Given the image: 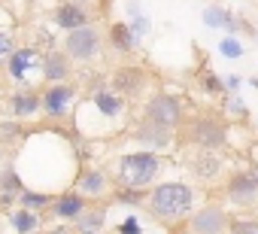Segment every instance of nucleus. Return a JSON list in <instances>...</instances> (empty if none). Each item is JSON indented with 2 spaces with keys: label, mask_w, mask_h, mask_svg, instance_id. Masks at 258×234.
I'll list each match as a JSON object with an SVG mask.
<instances>
[{
  "label": "nucleus",
  "mask_w": 258,
  "mask_h": 234,
  "mask_svg": "<svg viewBox=\"0 0 258 234\" xmlns=\"http://www.w3.org/2000/svg\"><path fill=\"white\" fill-rule=\"evenodd\" d=\"M13 49H16V37H13L10 31H0V67H4V64L10 61Z\"/></svg>",
  "instance_id": "7c9ffc66"
},
{
  "label": "nucleus",
  "mask_w": 258,
  "mask_h": 234,
  "mask_svg": "<svg viewBox=\"0 0 258 234\" xmlns=\"http://www.w3.org/2000/svg\"><path fill=\"white\" fill-rule=\"evenodd\" d=\"M131 137H134L143 149H152V152H167V149H173V143H176V131H173V128H164V125L146 119V115L131 128Z\"/></svg>",
  "instance_id": "1a4fd4ad"
},
{
  "label": "nucleus",
  "mask_w": 258,
  "mask_h": 234,
  "mask_svg": "<svg viewBox=\"0 0 258 234\" xmlns=\"http://www.w3.org/2000/svg\"><path fill=\"white\" fill-rule=\"evenodd\" d=\"M201 88L207 91V94H216V97H222L228 88H225V79H219L213 70H204L201 73Z\"/></svg>",
  "instance_id": "c85d7f7f"
},
{
  "label": "nucleus",
  "mask_w": 258,
  "mask_h": 234,
  "mask_svg": "<svg viewBox=\"0 0 258 234\" xmlns=\"http://www.w3.org/2000/svg\"><path fill=\"white\" fill-rule=\"evenodd\" d=\"M25 140V128L19 119H0V143L4 146H16Z\"/></svg>",
  "instance_id": "a878e982"
},
{
  "label": "nucleus",
  "mask_w": 258,
  "mask_h": 234,
  "mask_svg": "<svg viewBox=\"0 0 258 234\" xmlns=\"http://www.w3.org/2000/svg\"><path fill=\"white\" fill-rule=\"evenodd\" d=\"M40 100H43V115L46 119H73V106L79 100V88L73 79H64V82H49L43 91H40Z\"/></svg>",
  "instance_id": "39448f33"
},
{
  "label": "nucleus",
  "mask_w": 258,
  "mask_h": 234,
  "mask_svg": "<svg viewBox=\"0 0 258 234\" xmlns=\"http://www.w3.org/2000/svg\"><path fill=\"white\" fill-rule=\"evenodd\" d=\"M7 106L16 119H34V115L43 112V100H40V91H34L31 85H22L19 91H13L7 97Z\"/></svg>",
  "instance_id": "2eb2a0df"
},
{
  "label": "nucleus",
  "mask_w": 258,
  "mask_h": 234,
  "mask_svg": "<svg viewBox=\"0 0 258 234\" xmlns=\"http://www.w3.org/2000/svg\"><path fill=\"white\" fill-rule=\"evenodd\" d=\"M7 67V76L16 82V85H31V76H43V52L37 46H16L10 61L4 64Z\"/></svg>",
  "instance_id": "0eeeda50"
},
{
  "label": "nucleus",
  "mask_w": 258,
  "mask_h": 234,
  "mask_svg": "<svg viewBox=\"0 0 258 234\" xmlns=\"http://www.w3.org/2000/svg\"><path fill=\"white\" fill-rule=\"evenodd\" d=\"M146 85H149V70L140 64H118L115 70H109V88L124 94L127 100L143 97Z\"/></svg>",
  "instance_id": "6e6552de"
},
{
  "label": "nucleus",
  "mask_w": 258,
  "mask_h": 234,
  "mask_svg": "<svg viewBox=\"0 0 258 234\" xmlns=\"http://www.w3.org/2000/svg\"><path fill=\"white\" fill-rule=\"evenodd\" d=\"M240 85H243L240 76H228V79H225V88H228V91H240Z\"/></svg>",
  "instance_id": "473e14b6"
},
{
  "label": "nucleus",
  "mask_w": 258,
  "mask_h": 234,
  "mask_svg": "<svg viewBox=\"0 0 258 234\" xmlns=\"http://www.w3.org/2000/svg\"><path fill=\"white\" fill-rule=\"evenodd\" d=\"M7 225H10V231L34 234V231H43V213H37V210H28V207L16 204L13 210H7Z\"/></svg>",
  "instance_id": "6ab92c4d"
},
{
  "label": "nucleus",
  "mask_w": 258,
  "mask_h": 234,
  "mask_svg": "<svg viewBox=\"0 0 258 234\" xmlns=\"http://www.w3.org/2000/svg\"><path fill=\"white\" fill-rule=\"evenodd\" d=\"M249 85H252V88L258 91V76H252V79H249Z\"/></svg>",
  "instance_id": "f704fd0d"
},
{
  "label": "nucleus",
  "mask_w": 258,
  "mask_h": 234,
  "mask_svg": "<svg viewBox=\"0 0 258 234\" xmlns=\"http://www.w3.org/2000/svg\"><path fill=\"white\" fill-rule=\"evenodd\" d=\"M61 49L73 58V64H91L100 58L103 52V34L97 31V25H82V28H73L64 34V43Z\"/></svg>",
  "instance_id": "20e7f679"
},
{
  "label": "nucleus",
  "mask_w": 258,
  "mask_h": 234,
  "mask_svg": "<svg viewBox=\"0 0 258 234\" xmlns=\"http://www.w3.org/2000/svg\"><path fill=\"white\" fill-rule=\"evenodd\" d=\"M219 52H222V58H231V61H237V58L246 55V49H243V43H240L237 34H228V37L219 43Z\"/></svg>",
  "instance_id": "bb28decb"
},
{
  "label": "nucleus",
  "mask_w": 258,
  "mask_h": 234,
  "mask_svg": "<svg viewBox=\"0 0 258 234\" xmlns=\"http://www.w3.org/2000/svg\"><path fill=\"white\" fill-rule=\"evenodd\" d=\"M76 4H82V7H91V4H94V0H76Z\"/></svg>",
  "instance_id": "e433bc0d"
},
{
  "label": "nucleus",
  "mask_w": 258,
  "mask_h": 234,
  "mask_svg": "<svg viewBox=\"0 0 258 234\" xmlns=\"http://www.w3.org/2000/svg\"><path fill=\"white\" fill-rule=\"evenodd\" d=\"M182 131V140L191 143L195 149H225L228 140H231V131L225 125V119L219 115H210V112H201V115H191L188 122L179 125Z\"/></svg>",
  "instance_id": "7ed1b4c3"
},
{
  "label": "nucleus",
  "mask_w": 258,
  "mask_h": 234,
  "mask_svg": "<svg viewBox=\"0 0 258 234\" xmlns=\"http://www.w3.org/2000/svg\"><path fill=\"white\" fill-rule=\"evenodd\" d=\"M109 198H112V204H124V207H146L149 192L146 189H134V186H115Z\"/></svg>",
  "instance_id": "5701e85b"
},
{
  "label": "nucleus",
  "mask_w": 258,
  "mask_h": 234,
  "mask_svg": "<svg viewBox=\"0 0 258 234\" xmlns=\"http://www.w3.org/2000/svg\"><path fill=\"white\" fill-rule=\"evenodd\" d=\"M31 4H34V0H31Z\"/></svg>",
  "instance_id": "58836bf2"
},
{
  "label": "nucleus",
  "mask_w": 258,
  "mask_h": 234,
  "mask_svg": "<svg viewBox=\"0 0 258 234\" xmlns=\"http://www.w3.org/2000/svg\"><path fill=\"white\" fill-rule=\"evenodd\" d=\"M249 170H252V177H255V180H258V161H255V164H252V167H249Z\"/></svg>",
  "instance_id": "c9c22d12"
},
{
  "label": "nucleus",
  "mask_w": 258,
  "mask_h": 234,
  "mask_svg": "<svg viewBox=\"0 0 258 234\" xmlns=\"http://www.w3.org/2000/svg\"><path fill=\"white\" fill-rule=\"evenodd\" d=\"M198 207V192L188 183L179 180H167V183H155L149 189V201L146 210L152 213V219L173 225V222H185L188 213Z\"/></svg>",
  "instance_id": "f257e3e1"
},
{
  "label": "nucleus",
  "mask_w": 258,
  "mask_h": 234,
  "mask_svg": "<svg viewBox=\"0 0 258 234\" xmlns=\"http://www.w3.org/2000/svg\"><path fill=\"white\" fill-rule=\"evenodd\" d=\"M115 231H118V234H140V231H143V225L137 222V216H124V222H118V225H115Z\"/></svg>",
  "instance_id": "2f4dec72"
},
{
  "label": "nucleus",
  "mask_w": 258,
  "mask_h": 234,
  "mask_svg": "<svg viewBox=\"0 0 258 234\" xmlns=\"http://www.w3.org/2000/svg\"><path fill=\"white\" fill-rule=\"evenodd\" d=\"M228 231H234V234H258V219H231Z\"/></svg>",
  "instance_id": "c756f323"
},
{
  "label": "nucleus",
  "mask_w": 258,
  "mask_h": 234,
  "mask_svg": "<svg viewBox=\"0 0 258 234\" xmlns=\"http://www.w3.org/2000/svg\"><path fill=\"white\" fill-rule=\"evenodd\" d=\"M106 40H109V49L115 52V55H134L137 49H140V37L131 31V25L127 22H109V28H106Z\"/></svg>",
  "instance_id": "f3484780"
},
{
  "label": "nucleus",
  "mask_w": 258,
  "mask_h": 234,
  "mask_svg": "<svg viewBox=\"0 0 258 234\" xmlns=\"http://www.w3.org/2000/svg\"><path fill=\"white\" fill-rule=\"evenodd\" d=\"M43 79H46V82L73 79V58H70L64 49H49V52H43Z\"/></svg>",
  "instance_id": "dca6fc26"
},
{
  "label": "nucleus",
  "mask_w": 258,
  "mask_h": 234,
  "mask_svg": "<svg viewBox=\"0 0 258 234\" xmlns=\"http://www.w3.org/2000/svg\"><path fill=\"white\" fill-rule=\"evenodd\" d=\"M225 198L234 207H252L258 204V180L252 177V170H234L225 180Z\"/></svg>",
  "instance_id": "9b49d317"
},
{
  "label": "nucleus",
  "mask_w": 258,
  "mask_h": 234,
  "mask_svg": "<svg viewBox=\"0 0 258 234\" xmlns=\"http://www.w3.org/2000/svg\"><path fill=\"white\" fill-rule=\"evenodd\" d=\"M91 201L79 192V189H61V192H55L52 195V204H49V213L55 216V219H61V222H76L79 216H82V210L88 207Z\"/></svg>",
  "instance_id": "f8f14e48"
},
{
  "label": "nucleus",
  "mask_w": 258,
  "mask_h": 234,
  "mask_svg": "<svg viewBox=\"0 0 258 234\" xmlns=\"http://www.w3.org/2000/svg\"><path fill=\"white\" fill-rule=\"evenodd\" d=\"M4 164H7V146L0 143V167H4Z\"/></svg>",
  "instance_id": "72a5a7b5"
},
{
  "label": "nucleus",
  "mask_w": 258,
  "mask_h": 234,
  "mask_svg": "<svg viewBox=\"0 0 258 234\" xmlns=\"http://www.w3.org/2000/svg\"><path fill=\"white\" fill-rule=\"evenodd\" d=\"M25 189V177L19 173L16 161H7L0 167V195H22Z\"/></svg>",
  "instance_id": "4be33fe9"
},
{
  "label": "nucleus",
  "mask_w": 258,
  "mask_h": 234,
  "mask_svg": "<svg viewBox=\"0 0 258 234\" xmlns=\"http://www.w3.org/2000/svg\"><path fill=\"white\" fill-rule=\"evenodd\" d=\"M143 115H146V119H152V122H158V125H164V128L179 131V125H182V119H185V109H182V100H179L176 94H170V91H155V94L146 97Z\"/></svg>",
  "instance_id": "423d86ee"
},
{
  "label": "nucleus",
  "mask_w": 258,
  "mask_h": 234,
  "mask_svg": "<svg viewBox=\"0 0 258 234\" xmlns=\"http://www.w3.org/2000/svg\"><path fill=\"white\" fill-rule=\"evenodd\" d=\"M127 25H131V31H134L140 40L152 31V22H149V16L143 13L140 0H127Z\"/></svg>",
  "instance_id": "b1692460"
},
{
  "label": "nucleus",
  "mask_w": 258,
  "mask_h": 234,
  "mask_svg": "<svg viewBox=\"0 0 258 234\" xmlns=\"http://www.w3.org/2000/svg\"><path fill=\"white\" fill-rule=\"evenodd\" d=\"M255 40H258V34H255Z\"/></svg>",
  "instance_id": "4c0bfd02"
},
{
  "label": "nucleus",
  "mask_w": 258,
  "mask_h": 234,
  "mask_svg": "<svg viewBox=\"0 0 258 234\" xmlns=\"http://www.w3.org/2000/svg\"><path fill=\"white\" fill-rule=\"evenodd\" d=\"M228 222H231V216H228L225 207H219V204H204V207H195V210L188 213L185 228L195 231V234H222V231H228Z\"/></svg>",
  "instance_id": "9d476101"
},
{
  "label": "nucleus",
  "mask_w": 258,
  "mask_h": 234,
  "mask_svg": "<svg viewBox=\"0 0 258 234\" xmlns=\"http://www.w3.org/2000/svg\"><path fill=\"white\" fill-rule=\"evenodd\" d=\"M201 19H204V25L213 31V28H225L228 34H240V16H234L228 7H219V4H213V7H207L204 13H201Z\"/></svg>",
  "instance_id": "412c9836"
},
{
  "label": "nucleus",
  "mask_w": 258,
  "mask_h": 234,
  "mask_svg": "<svg viewBox=\"0 0 258 234\" xmlns=\"http://www.w3.org/2000/svg\"><path fill=\"white\" fill-rule=\"evenodd\" d=\"M222 97H225V112H228V115H237V119H249V106L240 100L237 91H225Z\"/></svg>",
  "instance_id": "cd10ccee"
},
{
  "label": "nucleus",
  "mask_w": 258,
  "mask_h": 234,
  "mask_svg": "<svg viewBox=\"0 0 258 234\" xmlns=\"http://www.w3.org/2000/svg\"><path fill=\"white\" fill-rule=\"evenodd\" d=\"M19 204L22 207H28V210H37V213H46L49 210V204H52V192H43V189H22V195H19Z\"/></svg>",
  "instance_id": "393cba45"
},
{
  "label": "nucleus",
  "mask_w": 258,
  "mask_h": 234,
  "mask_svg": "<svg viewBox=\"0 0 258 234\" xmlns=\"http://www.w3.org/2000/svg\"><path fill=\"white\" fill-rule=\"evenodd\" d=\"M73 189H79L88 201H100L109 192V177L100 167H79V173L73 180Z\"/></svg>",
  "instance_id": "ddd939ff"
},
{
  "label": "nucleus",
  "mask_w": 258,
  "mask_h": 234,
  "mask_svg": "<svg viewBox=\"0 0 258 234\" xmlns=\"http://www.w3.org/2000/svg\"><path fill=\"white\" fill-rule=\"evenodd\" d=\"M52 22L58 31H73V28H82L91 22V13L88 7L76 4V0H61V4L52 10Z\"/></svg>",
  "instance_id": "4468645a"
},
{
  "label": "nucleus",
  "mask_w": 258,
  "mask_h": 234,
  "mask_svg": "<svg viewBox=\"0 0 258 234\" xmlns=\"http://www.w3.org/2000/svg\"><path fill=\"white\" fill-rule=\"evenodd\" d=\"M161 173H164V158H161V152L134 149V152L118 155L112 183H115V186H134V189H152Z\"/></svg>",
  "instance_id": "f03ea898"
},
{
  "label": "nucleus",
  "mask_w": 258,
  "mask_h": 234,
  "mask_svg": "<svg viewBox=\"0 0 258 234\" xmlns=\"http://www.w3.org/2000/svg\"><path fill=\"white\" fill-rule=\"evenodd\" d=\"M222 170H225V161H222L219 149H198L195 152V158H191V173L195 177L213 183V180L222 177Z\"/></svg>",
  "instance_id": "a211bd4d"
},
{
  "label": "nucleus",
  "mask_w": 258,
  "mask_h": 234,
  "mask_svg": "<svg viewBox=\"0 0 258 234\" xmlns=\"http://www.w3.org/2000/svg\"><path fill=\"white\" fill-rule=\"evenodd\" d=\"M73 231H82V234H97V231H106V201H91L82 216L73 222Z\"/></svg>",
  "instance_id": "aec40b11"
}]
</instances>
